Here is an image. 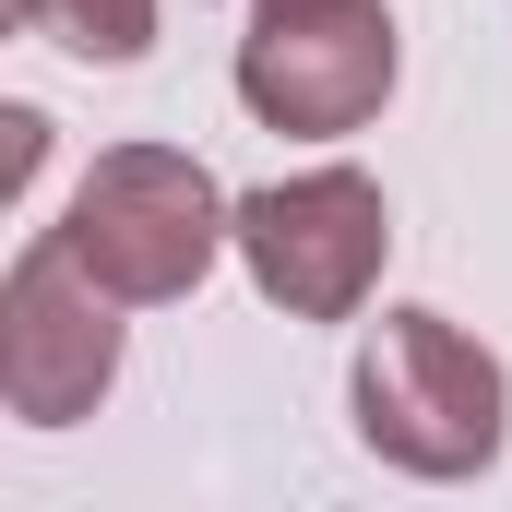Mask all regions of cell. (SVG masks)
I'll return each mask as SVG.
<instances>
[{
	"label": "cell",
	"mask_w": 512,
	"mask_h": 512,
	"mask_svg": "<svg viewBox=\"0 0 512 512\" xmlns=\"http://www.w3.org/2000/svg\"><path fill=\"white\" fill-rule=\"evenodd\" d=\"M393 96V12L382 0H262L239 36V108L262 131H358Z\"/></svg>",
	"instance_id": "5"
},
{
	"label": "cell",
	"mask_w": 512,
	"mask_h": 512,
	"mask_svg": "<svg viewBox=\"0 0 512 512\" xmlns=\"http://www.w3.org/2000/svg\"><path fill=\"white\" fill-rule=\"evenodd\" d=\"M382 251H393V203L358 167H310V179H274L239 203V262L286 322H346L382 286Z\"/></svg>",
	"instance_id": "4"
},
{
	"label": "cell",
	"mask_w": 512,
	"mask_h": 512,
	"mask_svg": "<svg viewBox=\"0 0 512 512\" xmlns=\"http://www.w3.org/2000/svg\"><path fill=\"white\" fill-rule=\"evenodd\" d=\"M108 382H120V286H96V262L48 227L0 274V393L24 429H72Z\"/></svg>",
	"instance_id": "3"
},
{
	"label": "cell",
	"mask_w": 512,
	"mask_h": 512,
	"mask_svg": "<svg viewBox=\"0 0 512 512\" xmlns=\"http://www.w3.org/2000/svg\"><path fill=\"white\" fill-rule=\"evenodd\" d=\"M60 239L96 262V286H120L131 310H155V298H191V286L215 274V251L239 239V203H227L191 155H167V143H120V155L84 167Z\"/></svg>",
	"instance_id": "2"
},
{
	"label": "cell",
	"mask_w": 512,
	"mask_h": 512,
	"mask_svg": "<svg viewBox=\"0 0 512 512\" xmlns=\"http://www.w3.org/2000/svg\"><path fill=\"white\" fill-rule=\"evenodd\" d=\"M12 155H0V179H12V191H24V179H36V155H48V120H36V108H12Z\"/></svg>",
	"instance_id": "7"
},
{
	"label": "cell",
	"mask_w": 512,
	"mask_h": 512,
	"mask_svg": "<svg viewBox=\"0 0 512 512\" xmlns=\"http://www.w3.org/2000/svg\"><path fill=\"white\" fill-rule=\"evenodd\" d=\"M12 24H36V36H60L72 60H143L155 48V0H12Z\"/></svg>",
	"instance_id": "6"
},
{
	"label": "cell",
	"mask_w": 512,
	"mask_h": 512,
	"mask_svg": "<svg viewBox=\"0 0 512 512\" xmlns=\"http://www.w3.org/2000/svg\"><path fill=\"white\" fill-rule=\"evenodd\" d=\"M501 429H512L501 358L441 310H382V334L358 346V441L405 477H477L501 465Z\"/></svg>",
	"instance_id": "1"
}]
</instances>
